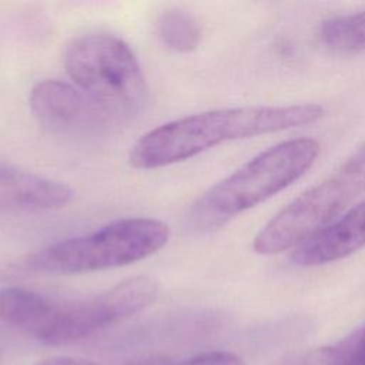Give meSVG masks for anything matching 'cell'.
<instances>
[{"mask_svg":"<svg viewBox=\"0 0 365 365\" xmlns=\"http://www.w3.org/2000/svg\"><path fill=\"white\" fill-rule=\"evenodd\" d=\"M319 104L221 108L187 115L145 133L130 153V164L154 170L191 158L225 141L250 138L315 123Z\"/></svg>","mask_w":365,"mask_h":365,"instance_id":"6da1fadb","label":"cell"},{"mask_svg":"<svg viewBox=\"0 0 365 365\" xmlns=\"http://www.w3.org/2000/svg\"><path fill=\"white\" fill-rule=\"evenodd\" d=\"M318 154L319 143L314 138L288 140L259 153L192 202L190 227L212 231L225 225L302 177Z\"/></svg>","mask_w":365,"mask_h":365,"instance_id":"7a4b0ae2","label":"cell"},{"mask_svg":"<svg viewBox=\"0 0 365 365\" xmlns=\"http://www.w3.org/2000/svg\"><path fill=\"white\" fill-rule=\"evenodd\" d=\"M170 238L165 222L154 218H121L90 234L66 238L24 255L16 268L34 274H81L144 259Z\"/></svg>","mask_w":365,"mask_h":365,"instance_id":"3957f363","label":"cell"},{"mask_svg":"<svg viewBox=\"0 0 365 365\" xmlns=\"http://www.w3.org/2000/svg\"><path fill=\"white\" fill-rule=\"evenodd\" d=\"M365 192V141L325 180L294 198L255 235L252 248L262 255L291 250L336 220Z\"/></svg>","mask_w":365,"mask_h":365,"instance_id":"277c9868","label":"cell"},{"mask_svg":"<svg viewBox=\"0 0 365 365\" xmlns=\"http://www.w3.org/2000/svg\"><path fill=\"white\" fill-rule=\"evenodd\" d=\"M64 66L77 88L115 120L138 108L145 98L140 63L130 46L115 36L77 37L64 53Z\"/></svg>","mask_w":365,"mask_h":365,"instance_id":"5b68a950","label":"cell"},{"mask_svg":"<svg viewBox=\"0 0 365 365\" xmlns=\"http://www.w3.org/2000/svg\"><path fill=\"white\" fill-rule=\"evenodd\" d=\"M160 291L153 277L127 278L90 298L54 301L47 325L38 338L47 345H66L120 322L151 305Z\"/></svg>","mask_w":365,"mask_h":365,"instance_id":"8992f818","label":"cell"},{"mask_svg":"<svg viewBox=\"0 0 365 365\" xmlns=\"http://www.w3.org/2000/svg\"><path fill=\"white\" fill-rule=\"evenodd\" d=\"M29 106L41 125L57 133H88L115 121L80 88L60 80L37 83Z\"/></svg>","mask_w":365,"mask_h":365,"instance_id":"52a82bcc","label":"cell"},{"mask_svg":"<svg viewBox=\"0 0 365 365\" xmlns=\"http://www.w3.org/2000/svg\"><path fill=\"white\" fill-rule=\"evenodd\" d=\"M365 247V200L294 247L289 259L298 267H317L346 258Z\"/></svg>","mask_w":365,"mask_h":365,"instance_id":"ba28073f","label":"cell"},{"mask_svg":"<svg viewBox=\"0 0 365 365\" xmlns=\"http://www.w3.org/2000/svg\"><path fill=\"white\" fill-rule=\"evenodd\" d=\"M74 191L64 182L0 163V210L50 211L71 202Z\"/></svg>","mask_w":365,"mask_h":365,"instance_id":"9c48e42d","label":"cell"},{"mask_svg":"<svg viewBox=\"0 0 365 365\" xmlns=\"http://www.w3.org/2000/svg\"><path fill=\"white\" fill-rule=\"evenodd\" d=\"M51 302L53 299L26 288H0V322L38 339L47 324Z\"/></svg>","mask_w":365,"mask_h":365,"instance_id":"30bf717a","label":"cell"},{"mask_svg":"<svg viewBox=\"0 0 365 365\" xmlns=\"http://www.w3.org/2000/svg\"><path fill=\"white\" fill-rule=\"evenodd\" d=\"M319 38L335 51L365 50V10L324 20L319 26Z\"/></svg>","mask_w":365,"mask_h":365,"instance_id":"8fae6325","label":"cell"},{"mask_svg":"<svg viewBox=\"0 0 365 365\" xmlns=\"http://www.w3.org/2000/svg\"><path fill=\"white\" fill-rule=\"evenodd\" d=\"M160 40L171 50L188 53L197 48L201 29L192 14L180 9L165 10L157 20Z\"/></svg>","mask_w":365,"mask_h":365,"instance_id":"7c38bea8","label":"cell"},{"mask_svg":"<svg viewBox=\"0 0 365 365\" xmlns=\"http://www.w3.org/2000/svg\"><path fill=\"white\" fill-rule=\"evenodd\" d=\"M322 365H365V325L321 351Z\"/></svg>","mask_w":365,"mask_h":365,"instance_id":"4fadbf2b","label":"cell"},{"mask_svg":"<svg viewBox=\"0 0 365 365\" xmlns=\"http://www.w3.org/2000/svg\"><path fill=\"white\" fill-rule=\"evenodd\" d=\"M182 365H245L240 356L231 352L212 351L191 358Z\"/></svg>","mask_w":365,"mask_h":365,"instance_id":"5bb4252c","label":"cell"},{"mask_svg":"<svg viewBox=\"0 0 365 365\" xmlns=\"http://www.w3.org/2000/svg\"><path fill=\"white\" fill-rule=\"evenodd\" d=\"M120 365H175V362L165 354H145L124 361Z\"/></svg>","mask_w":365,"mask_h":365,"instance_id":"9a60e30c","label":"cell"},{"mask_svg":"<svg viewBox=\"0 0 365 365\" xmlns=\"http://www.w3.org/2000/svg\"><path fill=\"white\" fill-rule=\"evenodd\" d=\"M40 365H100V364L90 361V359H83V358L56 356V358H48V359L43 361Z\"/></svg>","mask_w":365,"mask_h":365,"instance_id":"2e32d148","label":"cell"}]
</instances>
